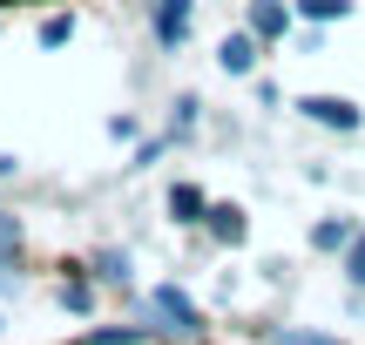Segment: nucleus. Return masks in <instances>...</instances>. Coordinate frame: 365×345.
Instances as JSON below:
<instances>
[{
  "mask_svg": "<svg viewBox=\"0 0 365 345\" xmlns=\"http://www.w3.org/2000/svg\"><path fill=\"white\" fill-rule=\"evenodd\" d=\"M149 311H156L170 332H203V311H196L190 298L176 292V284H156V292H149Z\"/></svg>",
  "mask_w": 365,
  "mask_h": 345,
  "instance_id": "obj_1",
  "label": "nucleus"
},
{
  "mask_svg": "<svg viewBox=\"0 0 365 345\" xmlns=\"http://www.w3.org/2000/svg\"><path fill=\"white\" fill-rule=\"evenodd\" d=\"M298 108H304L312 122H325V129H359V108L345 102V95H304Z\"/></svg>",
  "mask_w": 365,
  "mask_h": 345,
  "instance_id": "obj_2",
  "label": "nucleus"
},
{
  "mask_svg": "<svg viewBox=\"0 0 365 345\" xmlns=\"http://www.w3.org/2000/svg\"><path fill=\"white\" fill-rule=\"evenodd\" d=\"M156 41L163 48H182L190 41V0H156Z\"/></svg>",
  "mask_w": 365,
  "mask_h": 345,
  "instance_id": "obj_3",
  "label": "nucleus"
},
{
  "mask_svg": "<svg viewBox=\"0 0 365 345\" xmlns=\"http://www.w3.org/2000/svg\"><path fill=\"white\" fill-rule=\"evenodd\" d=\"M284 27H291L284 0H250V34L257 41H284Z\"/></svg>",
  "mask_w": 365,
  "mask_h": 345,
  "instance_id": "obj_4",
  "label": "nucleus"
},
{
  "mask_svg": "<svg viewBox=\"0 0 365 345\" xmlns=\"http://www.w3.org/2000/svg\"><path fill=\"white\" fill-rule=\"evenodd\" d=\"M217 61H223V75H250V61H257V34H230L217 48Z\"/></svg>",
  "mask_w": 365,
  "mask_h": 345,
  "instance_id": "obj_5",
  "label": "nucleus"
},
{
  "mask_svg": "<svg viewBox=\"0 0 365 345\" xmlns=\"http://www.w3.org/2000/svg\"><path fill=\"white\" fill-rule=\"evenodd\" d=\"M210 230H217L223 244H244V237H250V224H244L237 203H210Z\"/></svg>",
  "mask_w": 365,
  "mask_h": 345,
  "instance_id": "obj_6",
  "label": "nucleus"
},
{
  "mask_svg": "<svg viewBox=\"0 0 365 345\" xmlns=\"http://www.w3.org/2000/svg\"><path fill=\"white\" fill-rule=\"evenodd\" d=\"M170 210H176V224H196V217H210V203H203V190H196V183H176L170 190Z\"/></svg>",
  "mask_w": 365,
  "mask_h": 345,
  "instance_id": "obj_7",
  "label": "nucleus"
},
{
  "mask_svg": "<svg viewBox=\"0 0 365 345\" xmlns=\"http://www.w3.org/2000/svg\"><path fill=\"white\" fill-rule=\"evenodd\" d=\"M312 244H318V251H339V244H352V224H345V217H331V224L312 230Z\"/></svg>",
  "mask_w": 365,
  "mask_h": 345,
  "instance_id": "obj_8",
  "label": "nucleus"
},
{
  "mask_svg": "<svg viewBox=\"0 0 365 345\" xmlns=\"http://www.w3.org/2000/svg\"><path fill=\"white\" fill-rule=\"evenodd\" d=\"M68 34H75V14H48L41 21V48H61Z\"/></svg>",
  "mask_w": 365,
  "mask_h": 345,
  "instance_id": "obj_9",
  "label": "nucleus"
},
{
  "mask_svg": "<svg viewBox=\"0 0 365 345\" xmlns=\"http://www.w3.org/2000/svg\"><path fill=\"white\" fill-rule=\"evenodd\" d=\"M95 278H102V284H122V278H129V257H122V251H102V257H95Z\"/></svg>",
  "mask_w": 365,
  "mask_h": 345,
  "instance_id": "obj_10",
  "label": "nucleus"
},
{
  "mask_svg": "<svg viewBox=\"0 0 365 345\" xmlns=\"http://www.w3.org/2000/svg\"><path fill=\"white\" fill-rule=\"evenodd\" d=\"M352 0H304V21H345Z\"/></svg>",
  "mask_w": 365,
  "mask_h": 345,
  "instance_id": "obj_11",
  "label": "nucleus"
},
{
  "mask_svg": "<svg viewBox=\"0 0 365 345\" xmlns=\"http://www.w3.org/2000/svg\"><path fill=\"white\" fill-rule=\"evenodd\" d=\"M7 257H21V224L0 217V264H7Z\"/></svg>",
  "mask_w": 365,
  "mask_h": 345,
  "instance_id": "obj_12",
  "label": "nucleus"
},
{
  "mask_svg": "<svg viewBox=\"0 0 365 345\" xmlns=\"http://www.w3.org/2000/svg\"><path fill=\"white\" fill-rule=\"evenodd\" d=\"M345 278L365 284V237H352V251H345Z\"/></svg>",
  "mask_w": 365,
  "mask_h": 345,
  "instance_id": "obj_13",
  "label": "nucleus"
},
{
  "mask_svg": "<svg viewBox=\"0 0 365 345\" xmlns=\"http://www.w3.org/2000/svg\"><path fill=\"white\" fill-rule=\"evenodd\" d=\"M0 176H14V156H0Z\"/></svg>",
  "mask_w": 365,
  "mask_h": 345,
  "instance_id": "obj_14",
  "label": "nucleus"
}]
</instances>
